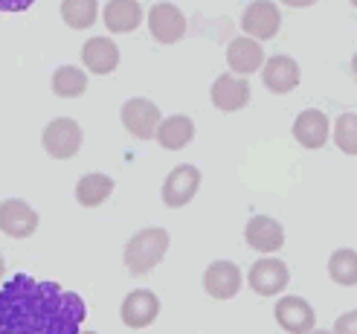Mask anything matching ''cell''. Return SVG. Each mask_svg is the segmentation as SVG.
Masks as SVG:
<instances>
[{"label": "cell", "instance_id": "cell-1", "mask_svg": "<svg viewBox=\"0 0 357 334\" xmlns=\"http://www.w3.org/2000/svg\"><path fill=\"white\" fill-rule=\"evenodd\" d=\"M84 300L59 282L15 273L0 285V334H79Z\"/></svg>", "mask_w": 357, "mask_h": 334}, {"label": "cell", "instance_id": "cell-2", "mask_svg": "<svg viewBox=\"0 0 357 334\" xmlns=\"http://www.w3.org/2000/svg\"><path fill=\"white\" fill-rule=\"evenodd\" d=\"M169 244H172V238H169L166 227H146V230L134 233L122 250V261H125V268H128V273L131 276L151 273L160 261L166 259Z\"/></svg>", "mask_w": 357, "mask_h": 334}, {"label": "cell", "instance_id": "cell-3", "mask_svg": "<svg viewBox=\"0 0 357 334\" xmlns=\"http://www.w3.org/2000/svg\"><path fill=\"white\" fill-rule=\"evenodd\" d=\"M41 143H44V151L50 157H56V160H70V157H76L82 143H84V131L76 119L70 116H56L44 128L41 134Z\"/></svg>", "mask_w": 357, "mask_h": 334}, {"label": "cell", "instance_id": "cell-4", "mask_svg": "<svg viewBox=\"0 0 357 334\" xmlns=\"http://www.w3.org/2000/svg\"><path fill=\"white\" fill-rule=\"evenodd\" d=\"M288 282H291V271L276 256H264V259L253 261L247 271V285L259 296H279L288 288Z\"/></svg>", "mask_w": 357, "mask_h": 334}, {"label": "cell", "instance_id": "cell-5", "mask_svg": "<svg viewBox=\"0 0 357 334\" xmlns=\"http://www.w3.org/2000/svg\"><path fill=\"white\" fill-rule=\"evenodd\" d=\"M241 29L247 38L253 41H271L279 35L282 29V12L276 3L271 0H256V3H250L244 12H241Z\"/></svg>", "mask_w": 357, "mask_h": 334}, {"label": "cell", "instance_id": "cell-6", "mask_svg": "<svg viewBox=\"0 0 357 334\" xmlns=\"http://www.w3.org/2000/svg\"><path fill=\"white\" fill-rule=\"evenodd\" d=\"M201 181H204V174L198 166H192V163H183V166H177L166 174V181H163V204L169 209H177V206H186L195 195H198V189H201Z\"/></svg>", "mask_w": 357, "mask_h": 334}, {"label": "cell", "instance_id": "cell-7", "mask_svg": "<svg viewBox=\"0 0 357 334\" xmlns=\"http://www.w3.org/2000/svg\"><path fill=\"white\" fill-rule=\"evenodd\" d=\"M160 122H163V114H160V108L151 99L134 96L122 105V126L137 139H154Z\"/></svg>", "mask_w": 357, "mask_h": 334}, {"label": "cell", "instance_id": "cell-8", "mask_svg": "<svg viewBox=\"0 0 357 334\" xmlns=\"http://www.w3.org/2000/svg\"><path fill=\"white\" fill-rule=\"evenodd\" d=\"M273 317H276V326L288 334H311L317 326V311L302 296H279Z\"/></svg>", "mask_w": 357, "mask_h": 334}, {"label": "cell", "instance_id": "cell-9", "mask_svg": "<svg viewBox=\"0 0 357 334\" xmlns=\"http://www.w3.org/2000/svg\"><path fill=\"white\" fill-rule=\"evenodd\" d=\"M149 32L160 44H177L186 35V15L174 3H154L149 9Z\"/></svg>", "mask_w": 357, "mask_h": 334}, {"label": "cell", "instance_id": "cell-10", "mask_svg": "<svg viewBox=\"0 0 357 334\" xmlns=\"http://www.w3.org/2000/svg\"><path fill=\"white\" fill-rule=\"evenodd\" d=\"M204 291L212 300H233L241 291V268L229 259H218L204 271Z\"/></svg>", "mask_w": 357, "mask_h": 334}, {"label": "cell", "instance_id": "cell-11", "mask_svg": "<svg viewBox=\"0 0 357 334\" xmlns=\"http://www.w3.org/2000/svg\"><path fill=\"white\" fill-rule=\"evenodd\" d=\"M160 314V296L149 288H137L122 300L119 317L128 328H149Z\"/></svg>", "mask_w": 357, "mask_h": 334}, {"label": "cell", "instance_id": "cell-12", "mask_svg": "<svg viewBox=\"0 0 357 334\" xmlns=\"http://www.w3.org/2000/svg\"><path fill=\"white\" fill-rule=\"evenodd\" d=\"M0 230L9 238H29L38 230V213L21 198H6L0 204Z\"/></svg>", "mask_w": 357, "mask_h": 334}, {"label": "cell", "instance_id": "cell-13", "mask_svg": "<svg viewBox=\"0 0 357 334\" xmlns=\"http://www.w3.org/2000/svg\"><path fill=\"white\" fill-rule=\"evenodd\" d=\"M299 79H302L299 64H296L291 56H282V52H279V56L264 59L261 82H264V87H267L271 93L284 96V93L296 91V87H299Z\"/></svg>", "mask_w": 357, "mask_h": 334}, {"label": "cell", "instance_id": "cell-14", "mask_svg": "<svg viewBox=\"0 0 357 334\" xmlns=\"http://www.w3.org/2000/svg\"><path fill=\"white\" fill-rule=\"evenodd\" d=\"M209 99H212V105H215L218 111L236 114L250 102V82L241 79V76H233V73H224V76H218L215 82H212Z\"/></svg>", "mask_w": 357, "mask_h": 334}, {"label": "cell", "instance_id": "cell-15", "mask_svg": "<svg viewBox=\"0 0 357 334\" xmlns=\"http://www.w3.org/2000/svg\"><path fill=\"white\" fill-rule=\"evenodd\" d=\"M227 64H229V73L247 79L250 73L264 67V50L259 41L247 38V35H238L227 44Z\"/></svg>", "mask_w": 357, "mask_h": 334}, {"label": "cell", "instance_id": "cell-16", "mask_svg": "<svg viewBox=\"0 0 357 334\" xmlns=\"http://www.w3.org/2000/svg\"><path fill=\"white\" fill-rule=\"evenodd\" d=\"M244 241L259 253H276L284 248V230L271 215H253L244 227Z\"/></svg>", "mask_w": 357, "mask_h": 334}, {"label": "cell", "instance_id": "cell-17", "mask_svg": "<svg viewBox=\"0 0 357 334\" xmlns=\"http://www.w3.org/2000/svg\"><path fill=\"white\" fill-rule=\"evenodd\" d=\"M291 131H294V139L302 149H323L328 143V137H331V122L323 111L308 108L294 119Z\"/></svg>", "mask_w": 357, "mask_h": 334}, {"label": "cell", "instance_id": "cell-18", "mask_svg": "<svg viewBox=\"0 0 357 334\" xmlns=\"http://www.w3.org/2000/svg\"><path fill=\"white\" fill-rule=\"evenodd\" d=\"M82 64L87 67V73L96 76H111L114 70L119 67V47L111 38H87L82 47Z\"/></svg>", "mask_w": 357, "mask_h": 334}, {"label": "cell", "instance_id": "cell-19", "mask_svg": "<svg viewBox=\"0 0 357 334\" xmlns=\"http://www.w3.org/2000/svg\"><path fill=\"white\" fill-rule=\"evenodd\" d=\"M154 139H157V143L163 146L166 151H181V149H186L192 139H195V122H192V116H186V114L163 116V122L157 126Z\"/></svg>", "mask_w": 357, "mask_h": 334}, {"label": "cell", "instance_id": "cell-20", "mask_svg": "<svg viewBox=\"0 0 357 334\" xmlns=\"http://www.w3.org/2000/svg\"><path fill=\"white\" fill-rule=\"evenodd\" d=\"M102 21L111 32L122 35V32H134L142 21H146V12L137 0H111L102 9Z\"/></svg>", "mask_w": 357, "mask_h": 334}, {"label": "cell", "instance_id": "cell-21", "mask_svg": "<svg viewBox=\"0 0 357 334\" xmlns=\"http://www.w3.org/2000/svg\"><path fill=\"white\" fill-rule=\"evenodd\" d=\"M114 195V181L108 178V174H102V172H91V174H84V178L76 183V201L82 206H99L105 204Z\"/></svg>", "mask_w": 357, "mask_h": 334}, {"label": "cell", "instance_id": "cell-22", "mask_svg": "<svg viewBox=\"0 0 357 334\" xmlns=\"http://www.w3.org/2000/svg\"><path fill=\"white\" fill-rule=\"evenodd\" d=\"M87 91V73L76 64H61L52 73V93L61 99H79Z\"/></svg>", "mask_w": 357, "mask_h": 334}, {"label": "cell", "instance_id": "cell-23", "mask_svg": "<svg viewBox=\"0 0 357 334\" xmlns=\"http://www.w3.org/2000/svg\"><path fill=\"white\" fill-rule=\"evenodd\" d=\"M328 276L337 285L354 288L357 285V250H351V248L334 250L328 259Z\"/></svg>", "mask_w": 357, "mask_h": 334}, {"label": "cell", "instance_id": "cell-24", "mask_svg": "<svg viewBox=\"0 0 357 334\" xmlns=\"http://www.w3.org/2000/svg\"><path fill=\"white\" fill-rule=\"evenodd\" d=\"M61 17L70 29H87L96 24L99 17V3L96 0H64L61 3Z\"/></svg>", "mask_w": 357, "mask_h": 334}, {"label": "cell", "instance_id": "cell-25", "mask_svg": "<svg viewBox=\"0 0 357 334\" xmlns=\"http://www.w3.org/2000/svg\"><path fill=\"white\" fill-rule=\"evenodd\" d=\"M334 146L349 157H357V114L346 111L334 122Z\"/></svg>", "mask_w": 357, "mask_h": 334}, {"label": "cell", "instance_id": "cell-26", "mask_svg": "<svg viewBox=\"0 0 357 334\" xmlns=\"http://www.w3.org/2000/svg\"><path fill=\"white\" fill-rule=\"evenodd\" d=\"M331 334H357V311H346L337 317Z\"/></svg>", "mask_w": 357, "mask_h": 334}, {"label": "cell", "instance_id": "cell-27", "mask_svg": "<svg viewBox=\"0 0 357 334\" xmlns=\"http://www.w3.org/2000/svg\"><path fill=\"white\" fill-rule=\"evenodd\" d=\"M351 76L357 79V52H354V56H351Z\"/></svg>", "mask_w": 357, "mask_h": 334}, {"label": "cell", "instance_id": "cell-28", "mask_svg": "<svg viewBox=\"0 0 357 334\" xmlns=\"http://www.w3.org/2000/svg\"><path fill=\"white\" fill-rule=\"evenodd\" d=\"M3 273H6V261H3V256H0V279H3Z\"/></svg>", "mask_w": 357, "mask_h": 334}, {"label": "cell", "instance_id": "cell-29", "mask_svg": "<svg viewBox=\"0 0 357 334\" xmlns=\"http://www.w3.org/2000/svg\"><path fill=\"white\" fill-rule=\"evenodd\" d=\"M311 334H331V331H323V328H317V331H311Z\"/></svg>", "mask_w": 357, "mask_h": 334}, {"label": "cell", "instance_id": "cell-30", "mask_svg": "<svg viewBox=\"0 0 357 334\" xmlns=\"http://www.w3.org/2000/svg\"><path fill=\"white\" fill-rule=\"evenodd\" d=\"M79 334H96V331H79Z\"/></svg>", "mask_w": 357, "mask_h": 334}, {"label": "cell", "instance_id": "cell-31", "mask_svg": "<svg viewBox=\"0 0 357 334\" xmlns=\"http://www.w3.org/2000/svg\"><path fill=\"white\" fill-rule=\"evenodd\" d=\"M351 6H354V9H357V3H351Z\"/></svg>", "mask_w": 357, "mask_h": 334}]
</instances>
